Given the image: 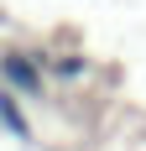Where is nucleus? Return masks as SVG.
Here are the masks:
<instances>
[{"label":"nucleus","mask_w":146,"mask_h":151,"mask_svg":"<svg viewBox=\"0 0 146 151\" xmlns=\"http://www.w3.org/2000/svg\"><path fill=\"white\" fill-rule=\"evenodd\" d=\"M0 89H11L16 99H47V68L37 58V47H5L0 52Z\"/></svg>","instance_id":"f257e3e1"},{"label":"nucleus","mask_w":146,"mask_h":151,"mask_svg":"<svg viewBox=\"0 0 146 151\" xmlns=\"http://www.w3.org/2000/svg\"><path fill=\"white\" fill-rule=\"evenodd\" d=\"M0 130L11 141H21V146L37 141V125H31V115H26V99H16L11 89H0Z\"/></svg>","instance_id":"f03ea898"},{"label":"nucleus","mask_w":146,"mask_h":151,"mask_svg":"<svg viewBox=\"0 0 146 151\" xmlns=\"http://www.w3.org/2000/svg\"><path fill=\"white\" fill-rule=\"evenodd\" d=\"M37 58H42L47 78H58V83H84V78L94 73V63H89L84 52H63V58H47L42 47H37Z\"/></svg>","instance_id":"7ed1b4c3"}]
</instances>
